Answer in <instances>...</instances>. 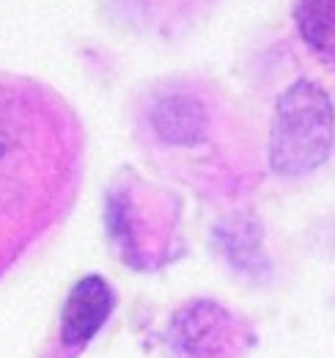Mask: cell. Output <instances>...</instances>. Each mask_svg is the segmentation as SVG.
Wrapping results in <instances>:
<instances>
[{"mask_svg": "<svg viewBox=\"0 0 335 358\" xmlns=\"http://www.w3.org/2000/svg\"><path fill=\"white\" fill-rule=\"evenodd\" d=\"M335 108L313 80H297L278 96L269 130V169L278 177H305L333 152Z\"/></svg>", "mask_w": 335, "mask_h": 358, "instance_id": "6da1fadb", "label": "cell"}, {"mask_svg": "<svg viewBox=\"0 0 335 358\" xmlns=\"http://www.w3.org/2000/svg\"><path fill=\"white\" fill-rule=\"evenodd\" d=\"M170 342L184 358H234L248 334L239 317L214 301H193L170 322Z\"/></svg>", "mask_w": 335, "mask_h": 358, "instance_id": "7a4b0ae2", "label": "cell"}, {"mask_svg": "<svg viewBox=\"0 0 335 358\" xmlns=\"http://www.w3.org/2000/svg\"><path fill=\"white\" fill-rule=\"evenodd\" d=\"M116 306V295L110 289V284L102 275H83L64 309H61V339L66 348H83L88 345L102 325L107 322V317Z\"/></svg>", "mask_w": 335, "mask_h": 358, "instance_id": "3957f363", "label": "cell"}, {"mask_svg": "<svg viewBox=\"0 0 335 358\" xmlns=\"http://www.w3.org/2000/svg\"><path fill=\"white\" fill-rule=\"evenodd\" d=\"M149 122L165 143L193 146L207 138L209 113H207L204 102L190 94H165L151 105Z\"/></svg>", "mask_w": 335, "mask_h": 358, "instance_id": "277c9868", "label": "cell"}, {"mask_svg": "<svg viewBox=\"0 0 335 358\" xmlns=\"http://www.w3.org/2000/svg\"><path fill=\"white\" fill-rule=\"evenodd\" d=\"M214 243L237 273L253 278L267 275V259L261 251V224L253 215L223 218L214 229Z\"/></svg>", "mask_w": 335, "mask_h": 358, "instance_id": "5b68a950", "label": "cell"}, {"mask_svg": "<svg viewBox=\"0 0 335 358\" xmlns=\"http://www.w3.org/2000/svg\"><path fill=\"white\" fill-rule=\"evenodd\" d=\"M294 20L313 50L335 55V0H299Z\"/></svg>", "mask_w": 335, "mask_h": 358, "instance_id": "8992f818", "label": "cell"}, {"mask_svg": "<svg viewBox=\"0 0 335 358\" xmlns=\"http://www.w3.org/2000/svg\"><path fill=\"white\" fill-rule=\"evenodd\" d=\"M11 143H14V135H11V124L6 122V116H3V110H0V160L6 157V152L11 149Z\"/></svg>", "mask_w": 335, "mask_h": 358, "instance_id": "52a82bcc", "label": "cell"}]
</instances>
